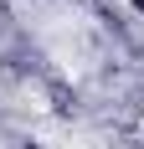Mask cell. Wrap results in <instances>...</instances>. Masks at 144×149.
<instances>
[{"instance_id":"cell-1","label":"cell","mask_w":144,"mask_h":149,"mask_svg":"<svg viewBox=\"0 0 144 149\" xmlns=\"http://www.w3.org/2000/svg\"><path fill=\"white\" fill-rule=\"evenodd\" d=\"M46 103H52L57 118H77V88L67 77H46Z\"/></svg>"},{"instance_id":"cell-2","label":"cell","mask_w":144,"mask_h":149,"mask_svg":"<svg viewBox=\"0 0 144 149\" xmlns=\"http://www.w3.org/2000/svg\"><path fill=\"white\" fill-rule=\"evenodd\" d=\"M10 149H46V144H36V139H15Z\"/></svg>"},{"instance_id":"cell-3","label":"cell","mask_w":144,"mask_h":149,"mask_svg":"<svg viewBox=\"0 0 144 149\" xmlns=\"http://www.w3.org/2000/svg\"><path fill=\"white\" fill-rule=\"evenodd\" d=\"M129 10H134V15H144V0H129Z\"/></svg>"}]
</instances>
